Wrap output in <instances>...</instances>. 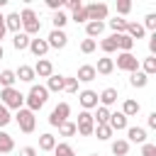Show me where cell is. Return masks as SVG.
I'll return each instance as SVG.
<instances>
[{"label": "cell", "mask_w": 156, "mask_h": 156, "mask_svg": "<svg viewBox=\"0 0 156 156\" xmlns=\"http://www.w3.org/2000/svg\"><path fill=\"white\" fill-rule=\"evenodd\" d=\"M46 100H49V90H46L44 85H32L29 93L24 95V105H27V110H32V112L41 110V107L46 105Z\"/></svg>", "instance_id": "obj_1"}, {"label": "cell", "mask_w": 156, "mask_h": 156, "mask_svg": "<svg viewBox=\"0 0 156 156\" xmlns=\"http://www.w3.org/2000/svg\"><path fill=\"white\" fill-rule=\"evenodd\" d=\"M20 22H22V32H24L27 37L41 32V20H39V15H37L32 7H24V10L20 12Z\"/></svg>", "instance_id": "obj_2"}, {"label": "cell", "mask_w": 156, "mask_h": 156, "mask_svg": "<svg viewBox=\"0 0 156 156\" xmlns=\"http://www.w3.org/2000/svg\"><path fill=\"white\" fill-rule=\"evenodd\" d=\"M0 105H5L7 110H22L24 107V95L15 88H2L0 90Z\"/></svg>", "instance_id": "obj_3"}, {"label": "cell", "mask_w": 156, "mask_h": 156, "mask_svg": "<svg viewBox=\"0 0 156 156\" xmlns=\"http://www.w3.org/2000/svg\"><path fill=\"white\" fill-rule=\"evenodd\" d=\"M15 119H17L20 132H24V134H32V132H34V127H37V117H34V112H32V110H27V107L17 110Z\"/></svg>", "instance_id": "obj_4"}, {"label": "cell", "mask_w": 156, "mask_h": 156, "mask_svg": "<svg viewBox=\"0 0 156 156\" xmlns=\"http://www.w3.org/2000/svg\"><path fill=\"white\" fill-rule=\"evenodd\" d=\"M83 10L88 15V22H105L107 12H110V7L105 2H90V5H83Z\"/></svg>", "instance_id": "obj_5"}, {"label": "cell", "mask_w": 156, "mask_h": 156, "mask_svg": "<svg viewBox=\"0 0 156 156\" xmlns=\"http://www.w3.org/2000/svg\"><path fill=\"white\" fill-rule=\"evenodd\" d=\"M93 129H95V119L88 110H83L78 115V122H76V134L80 136H93Z\"/></svg>", "instance_id": "obj_6"}, {"label": "cell", "mask_w": 156, "mask_h": 156, "mask_svg": "<svg viewBox=\"0 0 156 156\" xmlns=\"http://www.w3.org/2000/svg\"><path fill=\"white\" fill-rule=\"evenodd\" d=\"M68 115H71V105H68V102H58V105L51 110V115H49V124H51V127H58L61 122L68 119Z\"/></svg>", "instance_id": "obj_7"}, {"label": "cell", "mask_w": 156, "mask_h": 156, "mask_svg": "<svg viewBox=\"0 0 156 156\" xmlns=\"http://www.w3.org/2000/svg\"><path fill=\"white\" fill-rule=\"evenodd\" d=\"M117 68L119 71H127V73H134V71H139V58L134 56V54H117Z\"/></svg>", "instance_id": "obj_8"}, {"label": "cell", "mask_w": 156, "mask_h": 156, "mask_svg": "<svg viewBox=\"0 0 156 156\" xmlns=\"http://www.w3.org/2000/svg\"><path fill=\"white\" fill-rule=\"evenodd\" d=\"M46 44H49V49H63L68 44V34L63 29H51L46 37Z\"/></svg>", "instance_id": "obj_9"}, {"label": "cell", "mask_w": 156, "mask_h": 156, "mask_svg": "<svg viewBox=\"0 0 156 156\" xmlns=\"http://www.w3.org/2000/svg\"><path fill=\"white\" fill-rule=\"evenodd\" d=\"M78 102H80V107L83 110H93V107H98V93L95 90H80L78 93Z\"/></svg>", "instance_id": "obj_10"}, {"label": "cell", "mask_w": 156, "mask_h": 156, "mask_svg": "<svg viewBox=\"0 0 156 156\" xmlns=\"http://www.w3.org/2000/svg\"><path fill=\"white\" fill-rule=\"evenodd\" d=\"M95 78H98L95 66H90V63L78 66V73H76V80H78V83H90V80H95Z\"/></svg>", "instance_id": "obj_11"}, {"label": "cell", "mask_w": 156, "mask_h": 156, "mask_svg": "<svg viewBox=\"0 0 156 156\" xmlns=\"http://www.w3.org/2000/svg\"><path fill=\"white\" fill-rule=\"evenodd\" d=\"M127 141L129 144H146V129L144 127H127Z\"/></svg>", "instance_id": "obj_12"}, {"label": "cell", "mask_w": 156, "mask_h": 156, "mask_svg": "<svg viewBox=\"0 0 156 156\" xmlns=\"http://www.w3.org/2000/svg\"><path fill=\"white\" fill-rule=\"evenodd\" d=\"M29 51H32L37 58H44V56H46V51H49L46 39H29Z\"/></svg>", "instance_id": "obj_13"}, {"label": "cell", "mask_w": 156, "mask_h": 156, "mask_svg": "<svg viewBox=\"0 0 156 156\" xmlns=\"http://www.w3.org/2000/svg\"><path fill=\"white\" fill-rule=\"evenodd\" d=\"M32 68H34V76H39V78H49L54 73V66H51L49 58H39L37 66H32Z\"/></svg>", "instance_id": "obj_14"}, {"label": "cell", "mask_w": 156, "mask_h": 156, "mask_svg": "<svg viewBox=\"0 0 156 156\" xmlns=\"http://www.w3.org/2000/svg\"><path fill=\"white\" fill-rule=\"evenodd\" d=\"M117 98H119V95H117V88H105V90L98 95V102H100L102 107H110V105L117 102Z\"/></svg>", "instance_id": "obj_15"}, {"label": "cell", "mask_w": 156, "mask_h": 156, "mask_svg": "<svg viewBox=\"0 0 156 156\" xmlns=\"http://www.w3.org/2000/svg\"><path fill=\"white\" fill-rule=\"evenodd\" d=\"M107 124H110L112 132H122V129H127V117H124L122 112H110Z\"/></svg>", "instance_id": "obj_16"}, {"label": "cell", "mask_w": 156, "mask_h": 156, "mask_svg": "<svg viewBox=\"0 0 156 156\" xmlns=\"http://www.w3.org/2000/svg\"><path fill=\"white\" fill-rule=\"evenodd\" d=\"M115 41H117V49H119L122 54H132V49H134V39H132V37H127V34H115Z\"/></svg>", "instance_id": "obj_17"}, {"label": "cell", "mask_w": 156, "mask_h": 156, "mask_svg": "<svg viewBox=\"0 0 156 156\" xmlns=\"http://www.w3.org/2000/svg\"><path fill=\"white\" fill-rule=\"evenodd\" d=\"M124 34H127V37H132V39L136 41V39H144L146 29H144L139 22H127V29H124Z\"/></svg>", "instance_id": "obj_18"}, {"label": "cell", "mask_w": 156, "mask_h": 156, "mask_svg": "<svg viewBox=\"0 0 156 156\" xmlns=\"http://www.w3.org/2000/svg\"><path fill=\"white\" fill-rule=\"evenodd\" d=\"M115 71V61L112 58H107V56H102V58H98V66H95V73H100V76H110Z\"/></svg>", "instance_id": "obj_19"}, {"label": "cell", "mask_w": 156, "mask_h": 156, "mask_svg": "<svg viewBox=\"0 0 156 156\" xmlns=\"http://www.w3.org/2000/svg\"><path fill=\"white\" fill-rule=\"evenodd\" d=\"M129 85L132 88H146L149 85V76L144 71H134V73H129Z\"/></svg>", "instance_id": "obj_20"}, {"label": "cell", "mask_w": 156, "mask_h": 156, "mask_svg": "<svg viewBox=\"0 0 156 156\" xmlns=\"http://www.w3.org/2000/svg\"><path fill=\"white\" fill-rule=\"evenodd\" d=\"M49 93H61L63 90V76H56V73H51L49 78H46V85H44Z\"/></svg>", "instance_id": "obj_21"}, {"label": "cell", "mask_w": 156, "mask_h": 156, "mask_svg": "<svg viewBox=\"0 0 156 156\" xmlns=\"http://www.w3.org/2000/svg\"><path fill=\"white\" fill-rule=\"evenodd\" d=\"M139 110H141V105H139L136 100H132V98L122 102V115H124L127 119H129V117H134V115H139Z\"/></svg>", "instance_id": "obj_22"}, {"label": "cell", "mask_w": 156, "mask_h": 156, "mask_svg": "<svg viewBox=\"0 0 156 156\" xmlns=\"http://www.w3.org/2000/svg\"><path fill=\"white\" fill-rule=\"evenodd\" d=\"M15 78H20V80H24V83H32L37 76H34V68H32V66H24V63H22V66L15 71Z\"/></svg>", "instance_id": "obj_23"}, {"label": "cell", "mask_w": 156, "mask_h": 156, "mask_svg": "<svg viewBox=\"0 0 156 156\" xmlns=\"http://www.w3.org/2000/svg\"><path fill=\"white\" fill-rule=\"evenodd\" d=\"M20 27H22V22H20V12H10L7 17H5V29H10V32H20Z\"/></svg>", "instance_id": "obj_24"}, {"label": "cell", "mask_w": 156, "mask_h": 156, "mask_svg": "<svg viewBox=\"0 0 156 156\" xmlns=\"http://www.w3.org/2000/svg\"><path fill=\"white\" fill-rule=\"evenodd\" d=\"M102 32H105V22H88V24H85L88 39H95V37H100Z\"/></svg>", "instance_id": "obj_25"}, {"label": "cell", "mask_w": 156, "mask_h": 156, "mask_svg": "<svg viewBox=\"0 0 156 156\" xmlns=\"http://www.w3.org/2000/svg\"><path fill=\"white\" fill-rule=\"evenodd\" d=\"M29 39H32V37H27L24 32H17V34L12 37V46H15L17 51H24V49H29Z\"/></svg>", "instance_id": "obj_26"}, {"label": "cell", "mask_w": 156, "mask_h": 156, "mask_svg": "<svg viewBox=\"0 0 156 156\" xmlns=\"http://www.w3.org/2000/svg\"><path fill=\"white\" fill-rule=\"evenodd\" d=\"M110 149H112L115 156H127V154H129V141H127V139H115Z\"/></svg>", "instance_id": "obj_27"}, {"label": "cell", "mask_w": 156, "mask_h": 156, "mask_svg": "<svg viewBox=\"0 0 156 156\" xmlns=\"http://www.w3.org/2000/svg\"><path fill=\"white\" fill-rule=\"evenodd\" d=\"M15 149V139L7 134V132H0V154L5 156V154H10Z\"/></svg>", "instance_id": "obj_28"}, {"label": "cell", "mask_w": 156, "mask_h": 156, "mask_svg": "<svg viewBox=\"0 0 156 156\" xmlns=\"http://www.w3.org/2000/svg\"><path fill=\"white\" fill-rule=\"evenodd\" d=\"M93 119H95V124H107V119H110V107H102V105H98V107H95V115H93Z\"/></svg>", "instance_id": "obj_29"}, {"label": "cell", "mask_w": 156, "mask_h": 156, "mask_svg": "<svg viewBox=\"0 0 156 156\" xmlns=\"http://www.w3.org/2000/svg\"><path fill=\"white\" fill-rule=\"evenodd\" d=\"M54 146H56V136L54 134H41L39 136V149L41 151H54Z\"/></svg>", "instance_id": "obj_30"}, {"label": "cell", "mask_w": 156, "mask_h": 156, "mask_svg": "<svg viewBox=\"0 0 156 156\" xmlns=\"http://www.w3.org/2000/svg\"><path fill=\"white\" fill-rule=\"evenodd\" d=\"M127 22H129V20H124V17H115V20H110L107 24H110V29H112L115 34H124V29H127Z\"/></svg>", "instance_id": "obj_31"}, {"label": "cell", "mask_w": 156, "mask_h": 156, "mask_svg": "<svg viewBox=\"0 0 156 156\" xmlns=\"http://www.w3.org/2000/svg\"><path fill=\"white\" fill-rule=\"evenodd\" d=\"M93 134H95V136H98L100 141H107V139L112 136V129H110V124H95Z\"/></svg>", "instance_id": "obj_32"}, {"label": "cell", "mask_w": 156, "mask_h": 156, "mask_svg": "<svg viewBox=\"0 0 156 156\" xmlns=\"http://www.w3.org/2000/svg\"><path fill=\"white\" fill-rule=\"evenodd\" d=\"M15 71H10V68H5V71H0V85L2 88H12L15 85Z\"/></svg>", "instance_id": "obj_33"}, {"label": "cell", "mask_w": 156, "mask_h": 156, "mask_svg": "<svg viewBox=\"0 0 156 156\" xmlns=\"http://www.w3.org/2000/svg\"><path fill=\"white\" fill-rule=\"evenodd\" d=\"M54 156H76V151H73V146H71V144L61 141V144H56V146H54Z\"/></svg>", "instance_id": "obj_34"}, {"label": "cell", "mask_w": 156, "mask_h": 156, "mask_svg": "<svg viewBox=\"0 0 156 156\" xmlns=\"http://www.w3.org/2000/svg\"><path fill=\"white\" fill-rule=\"evenodd\" d=\"M51 22H54V29H63V27H66V22H68V15H66L63 10H58V12H54Z\"/></svg>", "instance_id": "obj_35"}, {"label": "cell", "mask_w": 156, "mask_h": 156, "mask_svg": "<svg viewBox=\"0 0 156 156\" xmlns=\"http://www.w3.org/2000/svg\"><path fill=\"white\" fill-rule=\"evenodd\" d=\"M100 49H102L105 54H112V51H117V41H115V34L105 37V39L100 41Z\"/></svg>", "instance_id": "obj_36"}, {"label": "cell", "mask_w": 156, "mask_h": 156, "mask_svg": "<svg viewBox=\"0 0 156 156\" xmlns=\"http://www.w3.org/2000/svg\"><path fill=\"white\" fill-rule=\"evenodd\" d=\"M139 71H144L146 76H154V73H156V56H146Z\"/></svg>", "instance_id": "obj_37"}, {"label": "cell", "mask_w": 156, "mask_h": 156, "mask_svg": "<svg viewBox=\"0 0 156 156\" xmlns=\"http://www.w3.org/2000/svg\"><path fill=\"white\" fill-rule=\"evenodd\" d=\"M58 134H61V136H73V134H76V122H71V119L61 122V124H58Z\"/></svg>", "instance_id": "obj_38"}, {"label": "cell", "mask_w": 156, "mask_h": 156, "mask_svg": "<svg viewBox=\"0 0 156 156\" xmlns=\"http://www.w3.org/2000/svg\"><path fill=\"white\" fill-rule=\"evenodd\" d=\"M68 20H73L76 24H88V15H85V10H83V7H80V10H76Z\"/></svg>", "instance_id": "obj_39"}, {"label": "cell", "mask_w": 156, "mask_h": 156, "mask_svg": "<svg viewBox=\"0 0 156 156\" xmlns=\"http://www.w3.org/2000/svg\"><path fill=\"white\" fill-rule=\"evenodd\" d=\"M141 27H144V29H149V32H156V15H154V12H149V15L144 17Z\"/></svg>", "instance_id": "obj_40"}, {"label": "cell", "mask_w": 156, "mask_h": 156, "mask_svg": "<svg viewBox=\"0 0 156 156\" xmlns=\"http://www.w3.org/2000/svg\"><path fill=\"white\" fill-rule=\"evenodd\" d=\"M63 90H66V93H78V80L63 76Z\"/></svg>", "instance_id": "obj_41"}, {"label": "cell", "mask_w": 156, "mask_h": 156, "mask_svg": "<svg viewBox=\"0 0 156 156\" xmlns=\"http://www.w3.org/2000/svg\"><path fill=\"white\" fill-rule=\"evenodd\" d=\"M10 122H12V115H10V110H7L5 105H0V129H2V127H7Z\"/></svg>", "instance_id": "obj_42"}, {"label": "cell", "mask_w": 156, "mask_h": 156, "mask_svg": "<svg viewBox=\"0 0 156 156\" xmlns=\"http://www.w3.org/2000/svg\"><path fill=\"white\" fill-rule=\"evenodd\" d=\"M95 46H98L95 39H83V41H80V51H83V54H93Z\"/></svg>", "instance_id": "obj_43"}, {"label": "cell", "mask_w": 156, "mask_h": 156, "mask_svg": "<svg viewBox=\"0 0 156 156\" xmlns=\"http://www.w3.org/2000/svg\"><path fill=\"white\" fill-rule=\"evenodd\" d=\"M129 10H132V2L129 0H117V12L119 15H129Z\"/></svg>", "instance_id": "obj_44"}, {"label": "cell", "mask_w": 156, "mask_h": 156, "mask_svg": "<svg viewBox=\"0 0 156 156\" xmlns=\"http://www.w3.org/2000/svg\"><path fill=\"white\" fill-rule=\"evenodd\" d=\"M141 156H156V144H141Z\"/></svg>", "instance_id": "obj_45"}, {"label": "cell", "mask_w": 156, "mask_h": 156, "mask_svg": "<svg viewBox=\"0 0 156 156\" xmlns=\"http://www.w3.org/2000/svg\"><path fill=\"white\" fill-rule=\"evenodd\" d=\"M63 7H68L71 12H76V10L83 7V2H80V0H63Z\"/></svg>", "instance_id": "obj_46"}, {"label": "cell", "mask_w": 156, "mask_h": 156, "mask_svg": "<svg viewBox=\"0 0 156 156\" xmlns=\"http://www.w3.org/2000/svg\"><path fill=\"white\" fill-rule=\"evenodd\" d=\"M46 7L54 10V12H58V10H63V0H46Z\"/></svg>", "instance_id": "obj_47"}, {"label": "cell", "mask_w": 156, "mask_h": 156, "mask_svg": "<svg viewBox=\"0 0 156 156\" xmlns=\"http://www.w3.org/2000/svg\"><path fill=\"white\" fill-rule=\"evenodd\" d=\"M20 156H37V149L34 146H22L20 149Z\"/></svg>", "instance_id": "obj_48"}, {"label": "cell", "mask_w": 156, "mask_h": 156, "mask_svg": "<svg viewBox=\"0 0 156 156\" xmlns=\"http://www.w3.org/2000/svg\"><path fill=\"white\" fill-rule=\"evenodd\" d=\"M146 124H149V129H156V112H151L146 117Z\"/></svg>", "instance_id": "obj_49"}, {"label": "cell", "mask_w": 156, "mask_h": 156, "mask_svg": "<svg viewBox=\"0 0 156 156\" xmlns=\"http://www.w3.org/2000/svg\"><path fill=\"white\" fill-rule=\"evenodd\" d=\"M5 32H7V29H5V24H2V27H0V44H2V39H5Z\"/></svg>", "instance_id": "obj_50"}, {"label": "cell", "mask_w": 156, "mask_h": 156, "mask_svg": "<svg viewBox=\"0 0 156 156\" xmlns=\"http://www.w3.org/2000/svg\"><path fill=\"white\" fill-rule=\"evenodd\" d=\"M2 24H5V15L0 12V27H2Z\"/></svg>", "instance_id": "obj_51"}, {"label": "cell", "mask_w": 156, "mask_h": 156, "mask_svg": "<svg viewBox=\"0 0 156 156\" xmlns=\"http://www.w3.org/2000/svg\"><path fill=\"white\" fill-rule=\"evenodd\" d=\"M5 5H7V0H0V7H5Z\"/></svg>", "instance_id": "obj_52"}, {"label": "cell", "mask_w": 156, "mask_h": 156, "mask_svg": "<svg viewBox=\"0 0 156 156\" xmlns=\"http://www.w3.org/2000/svg\"><path fill=\"white\" fill-rule=\"evenodd\" d=\"M2 54H5V51H2V44H0V58H2Z\"/></svg>", "instance_id": "obj_53"}, {"label": "cell", "mask_w": 156, "mask_h": 156, "mask_svg": "<svg viewBox=\"0 0 156 156\" xmlns=\"http://www.w3.org/2000/svg\"><path fill=\"white\" fill-rule=\"evenodd\" d=\"M90 156H100V154H90Z\"/></svg>", "instance_id": "obj_54"}, {"label": "cell", "mask_w": 156, "mask_h": 156, "mask_svg": "<svg viewBox=\"0 0 156 156\" xmlns=\"http://www.w3.org/2000/svg\"><path fill=\"white\" fill-rule=\"evenodd\" d=\"M0 156H2V154H0Z\"/></svg>", "instance_id": "obj_55"}]
</instances>
